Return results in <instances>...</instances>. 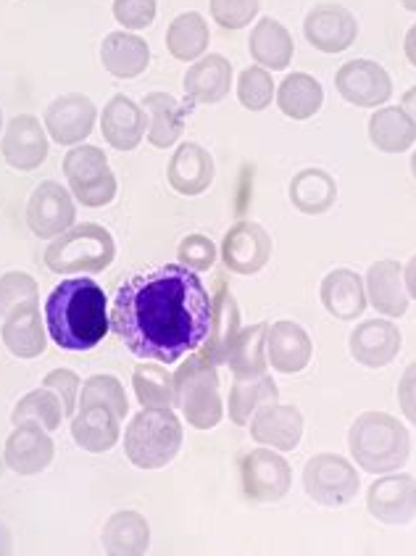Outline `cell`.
I'll return each instance as SVG.
<instances>
[{
  "instance_id": "obj_1",
  "label": "cell",
  "mask_w": 416,
  "mask_h": 556,
  "mask_svg": "<svg viewBox=\"0 0 416 556\" xmlns=\"http://www.w3.org/2000/svg\"><path fill=\"white\" fill-rule=\"evenodd\" d=\"M211 327V295L182 264L129 277L111 304V332L138 359L177 364L198 351Z\"/></svg>"
},
{
  "instance_id": "obj_2",
  "label": "cell",
  "mask_w": 416,
  "mask_h": 556,
  "mask_svg": "<svg viewBox=\"0 0 416 556\" xmlns=\"http://www.w3.org/2000/svg\"><path fill=\"white\" fill-rule=\"evenodd\" d=\"M48 338L64 351H92L109 336L111 314L92 277H66L46 299Z\"/></svg>"
},
{
  "instance_id": "obj_3",
  "label": "cell",
  "mask_w": 416,
  "mask_h": 556,
  "mask_svg": "<svg viewBox=\"0 0 416 556\" xmlns=\"http://www.w3.org/2000/svg\"><path fill=\"white\" fill-rule=\"evenodd\" d=\"M348 448L364 472H399L412 456V432L393 414L364 412L348 430Z\"/></svg>"
},
{
  "instance_id": "obj_4",
  "label": "cell",
  "mask_w": 416,
  "mask_h": 556,
  "mask_svg": "<svg viewBox=\"0 0 416 556\" xmlns=\"http://www.w3.org/2000/svg\"><path fill=\"white\" fill-rule=\"evenodd\" d=\"M177 409L190 428L214 430L225 419V401L219 393V367L201 351H192L174 372Z\"/></svg>"
},
{
  "instance_id": "obj_5",
  "label": "cell",
  "mask_w": 416,
  "mask_h": 556,
  "mask_svg": "<svg viewBox=\"0 0 416 556\" xmlns=\"http://www.w3.org/2000/svg\"><path fill=\"white\" fill-rule=\"evenodd\" d=\"M182 448V422L174 409H142L124 430V454L138 469L166 467Z\"/></svg>"
},
{
  "instance_id": "obj_6",
  "label": "cell",
  "mask_w": 416,
  "mask_h": 556,
  "mask_svg": "<svg viewBox=\"0 0 416 556\" xmlns=\"http://www.w3.org/2000/svg\"><path fill=\"white\" fill-rule=\"evenodd\" d=\"M114 256L116 243L111 232L96 222H83L51 240L46 267L55 275H98L111 267Z\"/></svg>"
},
{
  "instance_id": "obj_7",
  "label": "cell",
  "mask_w": 416,
  "mask_h": 556,
  "mask_svg": "<svg viewBox=\"0 0 416 556\" xmlns=\"http://www.w3.org/2000/svg\"><path fill=\"white\" fill-rule=\"evenodd\" d=\"M64 177L74 201L87 208H103L116 198V175L111 172L103 148L98 146L79 143L70 148L64 156Z\"/></svg>"
},
{
  "instance_id": "obj_8",
  "label": "cell",
  "mask_w": 416,
  "mask_h": 556,
  "mask_svg": "<svg viewBox=\"0 0 416 556\" xmlns=\"http://www.w3.org/2000/svg\"><path fill=\"white\" fill-rule=\"evenodd\" d=\"M362 478L353 462L340 454H316L303 467V491L327 509H340L358 496Z\"/></svg>"
},
{
  "instance_id": "obj_9",
  "label": "cell",
  "mask_w": 416,
  "mask_h": 556,
  "mask_svg": "<svg viewBox=\"0 0 416 556\" xmlns=\"http://www.w3.org/2000/svg\"><path fill=\"white\" fill-rule=\"evenodd\" d=\"M240 485L248 502L277 504L293 485V469L275 448L259 446L240 459Z\"/></svg>"
},
{
  "instance_id": "obj_10",
  "label": "cell",
  "mask_w": 416,
  "mask_h": 556,
  "mask_svg": "<svg viewBox=\"0 0 416 556\" xmlns=\"http://www.w3.org/2000/svg\"><path fill=\"white\" fill-rule=\"evenodd\" d=\"M335 88L351 106L380 109L393 96V79L377 61L353 59L335 74Z\"/></svg>"
},
{
  "instance_id": "obj_11",
  "label": "cell",
  "mask_w": 416,
  "mask_h": 556,
  "mask_svg": "<svg viewBox=\"0 0 416 556\" xmlns=\"http://www.w3.org/2000/svg\"><path fill=\"white\" fill-rule=\"evenodd\" d=\"M74 219H77V206L70 188L55 180L37 185L27 203V225L37 238L55 240L74 227Z\"/></svg>"
},
{
  "instance_id": "obj_12",
  "label": "cell",
  "mask_w": 416,
  "mask_h": 556,
  "mask_svg": "<svg viewBox=\"0 0 416 556\" xmlns=\"http://www.w3.org/2000/svg\"><path fill=\"white\" fill-rule=\"evenodd\" d=\"M272 251H275L272 235L259 222L245 219L229 227L225 240H222L219 256L232 275L253 277L269 264Z\"/></svg>"
},
{
  "instance_id": "obj_13",
  "label": "cell",
  "mask_w": 416,
  "mask_h": 556,
  "mask_svg": "<svg viewBox=\"0 0 416 556\" xmlns=\"http://www.w3.org/2000/svg\"><path fill=\"white\" fill-rule=\"evenodd\" d=\"M96 103L87 96H83V92H66V96L55 98L51 106L46 109L42 125H46L48 138H51L53 143L74 148L90 138V132L96 129Z\"/></svg>"
},
{
  "instance_id": "obj_14",
  "label": "cell",
  "mask_w": 416,
  "mask_h": 556,
  "mask_svg": "<svg viewBox=\"0 0 416 556\" xmlns=\"http://www.w3.org/2000/svg\"><path fill=\"white\" fill-rule=\"evenodd\" d=\"M48 151V129L40 125V119L33 114H18L9 119L3 127V140H0V153L5 164L16 172H35L40 164H46Z\"/></svg>"
},
{
  "instance_id": "obj_15",
  "label": "cell",
  "mask_w": 416,
  "mask_h": 556,
  "mask_svg": "<svg viewBox=\"0 0 416 556\" xmlns=\"http://www.w3.org/2000/svg\"><path fill=\"white\" fill-rule=\"evenodd\" d=\"M366 509L375 520L393 528L416 520V480L406 472H390L375 480L366 493Z\"/></svg>"
},
{
  "instance_id": "obj_16",
  "label": "cell",
  "mask_w": 416,
  "mask_h": 556,
  "mask_svg": "<svg viewBox=\"0 0 416 556\" xmlns=\"http://www.w3.org/2000/svg\"><path fill=\"white\" fill-rule=\"evenodd\" d=\"M303 35L322 53H343L356 42L358 22L345 5L316 3L303 18Z\"/></svg>"
},
{
  "instance_id": "obj_17",
  "label": "cell",
  "mask_w": 416,
  "mask_h": 556,
  "mask_svg": "<svg viewBox=\"0 0 416 556\" xmlns=\"http://www.w3.org/2000/svg\"><path fill=\"white\" fill-rule=\"evenodd\" d=\"M348 349L362 367L382 369L399 359L403 336L393 319H364L348 338Z\"/></svg>"
},
{
  "instance_id": "obj_18",
  "label": "cell",
  "mask_w": 416,
  "mask_h": 556,
  "mask_svg": "<svg viewBox=\"0 0 416 556\" xmlns=\"http://www.w3.org/2000/svg\"><path fill=\"white\" fill-rule=\"evenodd\" d=\"M3 456L11 472L29 478V475L46 472L53 465L55 443L42 425L22 422L16 425L9 441H5Z\"/></svg>"
},
{
  "instance_id": "obj_19",
  "label": "cell",
  "mask_w": 416,
  "mask_h": 556,
  "mask_svg": "<svg viewBox=\"0 0 416 556\" xmlns=\"http://www.w3.org/2000/svg\"><path fill=\"white\" fill-rule=\"evenodd\" d=\"M251 438L259 446L275 448L279 454L295 451L303 438V414L293 404H266L253 414Z\"/></svg>"
},
{
  "instance_id": "obj_20",
  "label": "cell",
  "mask_w": 416,
  "mask_h": 556,
  "mask_svg": "<svg viewBox=\"0 0 416 556\" xmlns=\"http://www.w3.org/2000/svg\"><path fill=\"white\" fill-rule=\"evenodd\" d=\"M266 359L282 375H298L314 359V341L298 323L282 319L266 330Z\"/></svg>"
},
{
  "instance_id": "obj_21",
  "label": "cell",
  "mask_w": 416,
  "mask_h": 556,
  "mask_svg": "<svg viewBox=\"0 0 416 556\" xmlns=\"http://www.w3.org/2000/svg\"><path fill=\"white\" fill-rule=\"evenodd\" d=\"M148 114L142 103H135L133 98L119 96L111 98L101 114V132L103 140L116 151H135L146 138Z\"/></svg>"
},
{
  "instance_id": "obj_22",
  "label": "cell",
  "mask_w": 416,
  "mask_h": 556,
  "mask_svg": "<svg viewBox=\"0 0 416 556\" xmlns=\"http://www.w3.org/2000/svg\"><path fill=\"white\" fill-rule=\"evenodd\" d=\"M185 96L190 106H214L225 101L232 88V64L219 53L201 55L192 61V66L185 72Z\"/></svg>"
},
{
  "instance_id": "obj_23",
  "label": "cell",
  "mask_w": 416,
  "mask_h": 556,
  "mask_svg": "<svg viewBox=\"0 0 416 556\" xmlns=\"http://www.w3.org/2000/svg\"><path fill=\"white\" fill-rule=\"evenodd\" d=\"M366 299L369 306L385 319H401L408 312V293L406 282H403V267L393 258H382L375 262L364 277Z\"/></svg>"
},
{
  "instance_id": "obj_24",
  "label": "cell",
  "mask_w": 416,
  "mask_h": 556,
  "mask_svg": "<svg viewBox=\"0 0 416 556\" xmlns=\"http://www.w3.org/2000/svg\"><path fill=\"white\" fill-rule=\"evenodd\" d=\"M166 177L179 195L196 198L206 193L216 177L214 156L201 143L188 140V143L174 148L172 162L166 166Z\"/></svg>"
},
{
  "instance_id": "obj_25",
  "label": "cell",
  "mask_w": 416,
  "mask_h": 556,
  "mask_svg": "<svg viewBox=\"0 0 416 556\" xmlns=\"http://www.w3.org/2000/svg\"><path fill=\"white\" fill-rule=\"evenodd\" d=\"M122 417L105 404H79L72 417V438L90 454H105L119 443Z\"/></svg>"
},
{
  "instance_id": "obj_26",
  "label": "cell",
  "mask_w": 416,
  "mask_h": 556,
  "mask_svg": "<svg viewBox=\"0 0 416 556\" xmlns=\"http://www.w3.org/2000/svg\"><path fill=\"white\" fill-rule=\"evenodd\" d=\"M0 338H3L5 349L16 359H37L46 351L48 341H51L48 338V327L42 325L37 301H27V304L16 306L9 317H3Z\"/></svg>"
},
{
  "instance_id": "obj_27",
  "label": "cell",
  "mask_w": 416,
  "mask_h": 556,
  "mask_svg": "<svg viewBox=\"0 0 416 556\" xmlns=\"http://www.w3.org/2000/svg\"><path fill=\"white\" fill-rule=\"evenodd\" d=\"M319 299L322 306L327 308V314H332L340 323H353V319L364 317L366 306H369L364 277L345 267L332 269L330 275L322 280Z\"/></svg>"
},
{
  "instance_id": "obj_28",
  "label": "cell",
  "mask_w": 416,
  "mask_h": 556,
  "mask_svg": "<svg viewBox=\"0 0 416 556\" xmlns=\"http://www.w3.org/2000/svg\"><path fill=\"white\" fill-rule=\"evenodd\" d=\"M240 330H243V323H240L238 301H235V295L229 293L225 286H219V290L211 295L209 336L198 351H201L209 362H214L216 367H222L227 359L229 345H232L235 336H238Z\"/></svg>"
},
{
  "instance_id": "obj_29",
  "label": "cell",
  "mask_w": 416,
  "mask_h": 556,
  "mask_svg": "<svg viewBox=\"0 0 416 556\" xmlns=\"http://www.w3.org/2000/svg\"><path fill=\"white\" fill-rule=\"evenodd\" d=\"M248 53L259 66L269 72H285L293 61L295 42L293 35L288 33L282 22L264 16L259 18L256 27L251 29V40H248Z\"/></svg>"
},
{
  "instance_id": "obj_30",
  "label": "cell",
  "mask_w": 416,
  "mask_h": 556,
  "mask_svg": "<svg viewBox=\"0 0 416 556\" xmlns=\"http://www.w3.org/2000/svg\"><path fill=\"white\" fill-rule=\"evenodd\" d=\"M101 64L114 77L135 79L151 64V48L142 37L127 33V29L109 33L101 42Z\"/></svg>"
},
{
  "instance_id": "obj_31",
  "label": "cell",
  "mask_w": 416,
  "mask_h": 556,
  "mask_svg": "<svg viewBox=\"0 0 416 556\" xmlns=\"http://www.w3.org/2000/svg\"><path fill=\"white\" fill-rule=\"evenodd\" d=\"M142 109L148 114V143L153 148H172L185 132V114L188 109L169 96V92H148L142 98Z\"/></svg>"
},
{
  "instance_id": "obj_32",
  "label": "cell",
  "mask_w": 416,
  "mask_h": 556,
  "mask_svg": "<svg viewBox=\"0 0 416 556\" xmlns=\"http://www.w3.org/2000/svg\"><path fill=\"white\" fill-rule=\"evenodd\" d=\"M288 198L301 214H327L338 201V182H335L330 172L319 169V166H308V169H301L290 180Z\"/></svg>"
},
{
  "instance_id": "obj_33",
  "label": "cell",
  "mask_w": 416,
  "mask_h": 556,
  "mask_svg": "<svg viewBox=\"0 0 416 556\" xmlns=\"http://www.w3.org/2000/svg\"><path fill=\"white\" fill-rule=\"evenodd\" d=\"M101 539L109 556H146L151 546V525L140 511H116L103 525Z\"/></svg>"
},
{
  "instance_id": "obj_34",
  "label": "cell",
  "mask_w": 416,
  "mask_h": 556,
  "mask_svg": "<svg viewBox=\"0 0 416 556\" xmlns=\"http://www.w3.org/2000/svg\"><path fill=\"white\" fill-rule=\"evenodd\" d=\"M369 140L382 153H406L416 146V122L403 106H380L369 116Z\"/></svg>"
},
{
  "instance_id": "obj_35",
  "label": "cell",
  "mask_w": 416,
  "mask_h": 556,
  "mask_svg": "<svg viewBox=\"0 0 416 556\" xmlns=\"http://www.w3.org/2000/svg\"><path fill=\"white\" fill-rule=\"evenodd\" d=\"M275 98L285 116L295 122H306L319 114L322 103H325V90H322V83L312 74L293 72L279 83Z\"/></svg>"
},
{
  "instance_id": "obj_36",
  "label": "cell",
  "mask_w": 416,
  "mask_h": 556,
  "mask_svg": "<svg viewBox=\"0 0 416 556\" xmlns=\"http://www.w3.org/2000/svg\"><path fill=\"white\" fill-rule=\"evenodd\" d=\"M266 330L269 325L259 323L235 336L227 351L225 364L235 377H261L269 372V359H266Z\"/></svg>"
},
{
  "instance_id": "obj_37",
  "label": "cell",
  "mask_w": 416,
  "mask_h": 556,
  "mask_svg": "<svg viewBox=\"0 0 416 556\" xmlns=\"http://www.w3.org/2000/svg\"><path fill=\"white\" fill-rule=\"evenodd\" d=\"M275 401H279V388L269 375L235 377L227 404L229 419H232L238 428H245L261 406L275 404Z\"/></svg>"
},
{
  "instance_id": "obj_38",
  "label": "cell",
  "mask_w": 416,
  "mask_h": 556,
  "mask_svg": "<svg viewBox=\"0 0 416 556\" xmlns=\"http://www.w3.org/2000/svg\"><path fill=\"white\" fill-rule=\"evenodd\" d=\"M209 42H211V33H209V24L198 11H185L179 14L166 29V48L177 61H192L201 59L203 53L209 51Z\"/></svg>"
},
{
  "instance_id": "obj_39",
  "label": "cell",
  "mask_w": 416,
  "mask_h": 556,
  "mask_svg": "<svg viewBox=\"0 0 416 556\" xmlns=\"http://www.w3.org/2000/svg\"><path fill=\"white\" fill-rule=\"evenodd\" d=\"M133 388L142 409H177L174 375L164 367V364H138L133 372Z\"/></svg>"
},
{
  "instance_id": "obj_40",
  "label": "cell",
  "mask_w": 416,
  "mask_h": 556,
  "mask_svg": "<svg viewBox=\"0 0 416 556\" xmlns=\"http://www.w3.org/2000/svg\"><path fill=\"white\" fill-rule=\"evenodd\" d=\"M66 419V412H64V404H61V399L55 395L51 388H35V391H29L27 395H22L18 399V404L14 406V412H11V422L22 425V422H37L42 425L48 432L59 430L61 422Z\"/></svg>"
},
{
  "instance_id": "obj_41",
  "label": "cell",
  "mask_w": 416,
  "mask_h": 556,
  "mask_svg": "<svg viewBox=\"0 0 416 556\" xmlns=\"http://www.w3.org/2000/svg\"><path fill=\"white\" fill-rule=\"evenodd\" d=\"M277 96L275 79H272V72L264 70V66L253 64L248 70L240 72L238 77V98L248 111H264L272 106V98Z\"/></svg>"
},
{
  "instance_id": "obj_42",
  "label": "cell",
  "mask_w": 416,
  "mask_h": 556,
  "mask_svg": "<svg viewBox=\"0 0 416 556\" xmlns=\"http://www.w3.org/2000/svg\"><path fill=\"white\" fill-rule=\"evenodd\" d=\"M79 404H105L124 419L129 414V401L124 386L114 375H92L79 388ZM77 404V406H79Z\"/></svg>"
},
{
  "instance_id": "obj_43",
  "label": "cell",
  "mask_w": 416,
  "mask_h": 556,
  "mask_svg": "<svg viewBox=\"0 0 416 556\" xmlns=\"http://www.w3.org/2000/svg\"><path fill=\"white\" fill-rule=\"evenodd\" d=\"M37 288L35 277L27 271H5L0 277V317H9L16 306L27 304V301H37Z\"/></svg>"
},
{
  "instance_id": "obj_44",
  "label": "cell",
  "mask_w": 416,
  "mask_h": 556,
  "mask_svg": "<svg viewBox=\"0 0 416 556\" xmlns=\"http://www.w3.org/2000/svg\"><path fill=\"white\" fill-rule=\"evenodd\" d=\"M179 264L192 271H209L214 267L216 256H219V249H216L214 240L203 232H190L188 238L179 240L177 249Z\"/></svg>"
},
{
  "instance_id": "obj_45",
  "label": "cell",
  "mask_w": 416,
  "mask_h": 556,
  "mask_svg": "<svg viewBox=\"0 0 416 556\" xmlns=\"http://www.w3.org/2000/svg\"><path fill=\"white\" fill-rule=\"evenodd\" d=\"M261 0H211V18L222 29H243L259 16Z\"/></svg>"
},
{
  "instance_id": "obj_46",
  "label": "cell",
  "mask_w": 416,
  "mask_h": 556,
  "mask_svg": "<svg viewBox=\"0 0 416 556\" xmlns=\"http://www.w3.org/2000/svg\"><path fill=\"white\" fill-rule=\"evenodd\" d=\"M156 0H114V18L127 33H140L156 22Z\"/></svg>"
},
{
  "instance_id": "obj_47",
  "label": "cell",
  "mask_w": 416,
  "mask_h": 556,
  "mask_svg": "<svg viewBox=\"0 0 416 556\" xmlns=\"http://www.w3.org/2000/svg\"><path fill=\"white\" fill-rule=\"evenodd\" d=\"M42 386L51 388V391L59 395L61 404H64L66 417H74L79 404V388H83V380H79L77 372L72 369H53V372L46 375Z\"/></svg>"
},
{
  "instance_id": "obj_48",
  "label": "cell",
  "mask_w": 416,
  "mask_h": 556,
  "mask_svg": "<svg viewBox=\"0 0 416 556\" xmlns=\"http://www.w3.org/2000/svg\"><path fill=\"white\" fill-rule=\"evenodd\" d=\"M399 404H401L403 417H406L416 428V362H412L406 369H403L401 382H399Z\"/></svg>"
},
{
  "instance_id": "obj_49",
  "label": "cell",
  "mask_w": 416,
  "mask_h": 556,
  "mask_svg": "<svg viewBox=\"0 0 416 556\" xmlns=\"http://www.w3.org/2000/svg\"><path fill=\"white\" fill-rule=\"evenodd\" d=\"M403 282H406L408 299L416 301V253L412 258H408L406 267H403Z\"/></svg>"
},
{
  "instance_id": "obj_50",
  "label": "cell",
  "mask_w": 416,
  "mask_h": 556,
  "mask_svg": "<svg viewBox=\"0 0 416 556\" xmlns=\"http://www.w3.org/2000/svg\"><path fill=\"white\" fill-rule=\"evenodd\" d=\"M403 51H406L408 64L416 66V24L406 33V40H403Z\"/></svg>"
},
{
  "instance_id": "obj_51",
  "label": "cell",
  "mask_w": 416,
  "mask_h": 556,
  "mask_svg": "<svg viewBox=\"0 0 416 556\" xmlns=\"http://www.w3.org/2000/svg\"><path fill=\"white\" fill-rule=\"evenodd\" d=\"M14 552V541H11V530L0 522V556H11Z\"/></svg>"
},
{
  "instance_id": "obj_52",
  "label": "cell",
  "mask_w": 416,
  "mask_h": 556,
  "mask_svg": "<svg viewBox=\"0 0 416 556\" xmlns=\"http://www.w3.org/2000/svg\"><path fill=\"white\" fill-rule=\"evenodd\" d=\"M401 106H403V111H406L408 116H412V119L416 122V85L412 90H406L403 92V101H401Z\"/></svg>"
},
{
  "instance_id": "obj_53",
  "label": "cell",
  "mask_w": 416,
  "mask_h": 556,
  "mask_svg": "<svg viewBox=\"0 0 416 556\" xmlns=\"http://www.w3.org/2000/svg\"><path fill=\"white\" fill-rule=\"evenodd\" d=\"M401 5L406 11H414V14H416V0H401Z\"/></svg>"
},
{
  "instance_id": "obj_54",
  "label": "cell",
  "mask_w": 416,
  "mask_h": 556,
  "mask_svg": "<svg viewBox=\"0 0 416 556\" xmlns=\"http://www.w3.org/2000/svg\"><path fill=\"white\" fill-rule=\"evenodd\" d=\"M412 175H414V180H416V151L412 153Z\"/></svg>"
},
{
  "instance_id": "obj_55",
  "label": "cell",
  "mask_w": 416,
  "mask_h": 556,
  "mask_svg": "<svg viewBox=\"0 0 416 556\" xmlns=\"http://www.w3.org/2000/svg\"><path fill=\"white\" fill-rule=\"evenodd\" d=\"M3 127H5L3 125V111H0V132H3Z\"/></svg>"
}]
</instances>
